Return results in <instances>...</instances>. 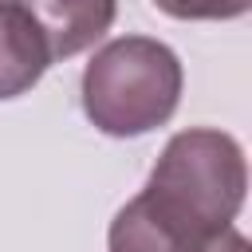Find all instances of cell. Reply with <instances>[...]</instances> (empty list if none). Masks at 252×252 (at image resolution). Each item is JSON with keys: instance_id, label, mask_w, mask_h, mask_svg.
<instances>
[{"instance_id": "obj_1", "label": "cell", "mask_w": 252, "mask_h": 252, "mask_svg": "<svg viewBox=\"0 0 252 252\" xmlns=\"http://www.w3.org/2000/svg\"><path fill=\"white\" fill-rule=\"evenodd\" d=\"M181 59L150 35H118L83 71V110L110 138H138L165 126L181 102Z\"/></svg>"}, {"instance_id": "obj_2", "label": "cell", "mask_w": 252, "mask_h": 252, "mask_svg": "<svg viewBox=\"0 0 252 252\" xmlns=\"http://www.w3.org/2000/svg\"><path fill=\"white\" fill-rule=\"evenodd\" d=\"M248 189L244 150L224 130H181L150 169L146 193L193 228L220 232L236 220Z\"/></svg>"}, {"instance_id": "obj_3", "label": "cell", "mask_w": 252, "mask_h": 252, "mask_svg": "<svg viewBox=\"0 0 252 252\" xmlns=\"http://www.w3.org/2000/svg\"><path fill=\"white\" fill-rule=\"evenodd\" d=\"M213 232L193 228L189 220L173 217L165 205H158L146 189L126 201L106 232V248L110 252H201V244Z\"/></svg>"}, {"instance_id": "obj_4", "label": "cell", "mask_w": 252, "mask_h": 252, "mask_svg": "<svg viewBox=\"0 0 252 252\" xmlns=\"http://www.w3.org/2000/svg\"><path fill=\"white\" fill-rule=\"evenodd\" d=\"M12 4H20L43 32L51 63L87 51L94 39L110 32L118 16V0H12Z\"/></svg>"}, {"instance_id": "obj_5", "label": "cell", "mask_w": 252, "mask_h": 252, "mask_svg": "<svg viewBox=\"0 0 252 252\" xmlns=\"http://www.w3.org/2000/svg\"><path fill=\"white\" fill-rule=\"evenodd\" d=\"M47 67H51V51L43 32L32 24V16L20 4L0 0V102L28 94Z\"/></svg>"}, {"instance_id": "obj_6", "label": "cell", "mask_w": 252, "mask_h": 252, "mask_svg": "<svg viewBox=\"0 0 252 252\" xmlns=\"http://www.w3.org/2000/svg\"><path fill=\"white\" fill-rule=\"evenodd\" d=\"M173 20H236L252 8V0H154Z\"/></svg>"}, {"instance_id": "obj_7", "label": "cell", "mask_w": 252, "mask_h": 252, "mask_svg": "<svg viewBox=\"0 0 252 252\" xmlns=\"http://www.w3.org/2000/svg\"><path fill=\"white\" fill-rule=\"evenodd\" d=\"M201 252H248V240H244V232H236V228L228 224V228L213 232V236L201 244Z\"/></svg>"}]
</instances>
